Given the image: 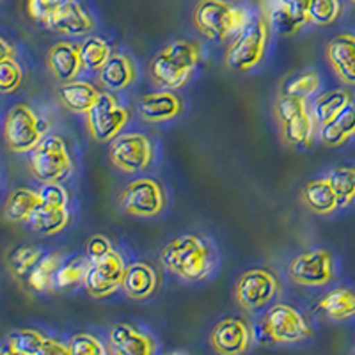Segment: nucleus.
<instances>
[{
	"instance_id": "1",
	"label": "nucleus",
	"mask_w": 355,
	"mask_h": 355,
	"mask_svg": "<svg viewBox=\"0 0 355 355\" xmlns=\"http://www.w3.org/2000/svg\"><path fill=\"white\" fill-rule=\"evenodd\" d=\"M160 263L171 274L187 283H199L210 277L217 265L215 247L202 236L187 233L171 240L160 252Z\"/></svg>"
},
{
	"instance_id": "2",
	"label": "nucleus",
	"mask_w": 355,
	"mask_h": 355,
	"mask_svg": "<svg viewBox=\"0 0 355 355\" xmlns=\"http://www.w3.org/2000/svg\"><path fill=\"white\" fill-rule=\"evenodd\" d=\"M201 61V49L194 41H174L153 57L150 75L155 84L166 91L182 89L190 80Z\"/></svg>"
},
{
	"instance_id": "3",
	"label": "nucleus",
	"mask_w": 355,
	"mask_h": 355,
	"mask_svg": "<svg viewBox=\"0 0 355 355\" xmlns=\"http://www.w3.org/2000/svg\"><path fill=\"white\" fill-rule=\"evenodd\" d=\"M192 18L199 33L214 41L236 37L249 24L245 9L236 8L226 0H199Z\"/></svg>"
},
{
	"instance_id": "4",
	"label": "nucleus",
	"mask_w": 355,
	"mask_h": 355,
	"mask_svg": "<svg viewBox=\"0 0 355 355\" xmlns=\"http://www.w3.org/2000/svg\"><path fill=\"white\" fill-rule=\"evenodd\" d=\"M274 110L286 144L302 146V148L315 144L320 125L311 112L307 100L281 94L275 100Z\"/></svg>"
},
{
	"instance_id": "5",
	"label": "nucleus",
	"mask_w": 355,
	"mask_h": 355,
	"mask_svg": "<svg viewBox=\"0 0 355 355\" xmlns=\"http://www.w3.org/2000/svg\"><path fill=\"white\" fill-rule=\"evenodd\" d=\"M270 28V24L263 15L249 20L245 28L227 46L226 64L240 73L254 69L265 57Z\"/></svg>"
},
{
	"instance_id": "6",
	"label": "nucleus",
	"mask_w": 355,
	"mask_h": 355,
	"mask_svg": "<svg viewBox=\"0 0 355 355\" xmlns=\"http://www.w3.org/2000/svg\"><path fill=\"white\" fill-rule=\"evenodd\" d=\"M50 123L37 116L33 107L17 103L8 110L4 119V141L12 153L34 151L44 139Z\"/></svg>"
},
{
	"instance_id": "7",
	"label": "nucleus",
	"mask_w": 355,
	"mask_h": 355,
	"mask_svg": "<svg viewBox=\"0 0 355 355\" xmlns=\"http://www.w3.org/2000/svg\"><path fill=\"white\" fill-rule=\"evenodd\" d=\"M28 169L37 182L61 183L73 171L68 144L59 135H49L41 141L28 158Z\"/></svg>"
},
{
	"instance_id": "8",
	"label": "nucleus",
	"mask_w": 355,
	"mask_h": 355,
	"mask_svg": "<svg viewBox=\"0 0 355 355\" xmlns=\"http://www.w3.org/2000/svg\"><path fill=\"white\" fill-rule=\"evenodd\" d=\"M281 291V283L274 270L256 266L243 272L234 286V300L243 311H258L274 302Z\"/></svg>"
},
{
	"instance_id": "9",
	"label": "nucleus",
	"mask_w": 355,
	"mask_h": 355,
	"mask_svg": "<svg viewBox=\"0 0 355 355\" xmlns=\"http://www.w3.org/2000/svg\"><path fill=\"white\" fill-rule=\"evenodd\" d=\"M263 327L270 341L281 345L300 343L313 336V327L307 316L290 304L283 302L274 304L266 311Z\"/></svg>"
},
{
	"instance_id": "10",
	"label": "nucleus",
	"mask_w": 355,
	"mask_h": 355,
	"mask_svg": "<svg viewBox=\"0 0 355 355\" xmlns=\"http://www.w3.org/2000/svg\"><path fill=\"white\" fill-rule=\"evenodd\" d=\"M126 123L128 110L109 91H101L93 109L85 114L87 132L96 142H112L117 135H121Z\"/></svg>"
},
{
	"instance_id": "11",
	"label": "nucleus",
	"mask_w": 355,
	"mask_h": 355,
	"mask_svg": "<svg viewBox=\"0 0 355 355\" xmlns=\"http://www.w3.org/2000/svg\"><path fill=\"white\" fill-rule=\"evenodd\" d=\"M109 158L112 166L126 174H137L151 166L155 146L144 133H121L110 142Z\"/></svg>"
},
{
	"instance_id": "12",
	"label": "nucleus",
	"mask_w": 355,
	"mask_h": 355,
	"mask_svg": "<svg viewBox=\"0 0 355 355\" xmlns=\"http://www.w3.org/2000/svg\"><path fill=\"white\" fill-rule=\"evenodd\" d=\"M123 211L133 217H157L167 205L166 190L153 178H137L123 189L121 198Z\"/></svg>"
},
{
	"instance_id": "13",
	"label": "nucleus",
	"mask_w": 355,
	"mask_h": 355,
	"mask_svg": "<svg viewBox=\"0 0 355 355\" xmlns=\"http://www.w3.org/2000/svg\"><path fill=\"white\" fill-rule=\"evenodd\" d=\"M334 272V258L325 249L306 250L290 263V277L300 286H327Z\"/></svg>"
},
{
	"instance_id": "14",
	"label": "nucleus",
	"mask_w": 355,
	"mask_h": 355,
	"mask_svg": "<svg viewBox=\"0 0 355 355\" xmlns=\"http://www.w3.org/2000/svg\"><path fill=\"white\" fill-rule=\"evenodd\" d=\"M126 266L128 265L125 263V258L117 250H112L109 256L91 265L85 279V291L93 299H107L114 295L123 286Z\"/></svg>"
},
{
	"instance_id": "15",
	"label": "nucleus",
	"mask_w": 355,
	"mask_h": 355,
	"mask_svg": "<svg viewBox=\"0 0 355 355\" xmlns=\"http://www.w3.org/2000/svg\"><path fill=\"white\" fill-rule=\"evenodd\" d=\"M311 0H261L263 17L283 36H291L309 21Z\"/></svg>"
},
{
	"instance_id": "16",
	"label": "nucleus",
	"mask_w": 355,
	"mask_h": 355,
	"mask_svg": "<svg viewBox=\"0 0 355 355\" xmlns=\"http://www.w3.org/2000/svg\"><path fill=\"white\" fill-rule=\"evenodd\" d=\"M254 341V332L243 318H224L210 334V345L218 355H243Z\"/></svg>"
},
{
	"instance_id": "17",
	"label": "nucleus",
	"mask_w": 355,
	"mask_h": 355,
	"mask_svg": "<svg viewBox=\"0 0 355 355\" xmlns=\"http://www.w3.org/2000/svg\"><path fill=\"white\" fill-rule=\"evenodd\" d=\"M46 27L57 34H64L71 37H82L94 28L93 17L89 15L87 9L82 8L77 0H64L59 9L53 12Z\"/></svg>"
},
{
	"instance_id": "18",
	"label": "nucleus",
	"mask_w": 355,
	"mask_h": 355,
	"mask_svg": "<svg viewBox=\"0 0 355 355\" xmlns=\"http://www.w3.org/2000/svg\"><path fill=\"white\" fill-rule=\"evenodd\" d=\"M183 112V100L174 91H155L144 94L137 103V114L146 123L171 121Z\"/></svg>"
},
{
	"instance_id": "19",
	"label": "nucleus",
	"mask_w": 355,
	"mask_h": 355,
	"mask_svg": "<svg viewBox=\"0 0 355 355\" xmlns=\"http://www.w3.org/2000/svg\"><path fill=\"white\" fill-rule=\"evenodd\" d=\"M325 55L336 77L348 87H355V34L343 33L332 37Z\"/></svg>"
},
{
	"instance_id": "20",
	"label": "nucleus",
	"mask_w": 355,
	"mask_h": 355,
	"mask_svg": "<svg viewBox=\"0 0 355 355\" xmlns=\"http://www.w3.org/2000/svg\"><path fill=\"white\" fill-rule=\"evenodd\" d=\"M110 352L114 355H153L157 343L150 334L130 323H117L109 332Z\"/></svg>"
},
{
	"instance_id": "21",
	"label": "nucleus",
	"mask_w": 355,
	"mask_h": 355,
	"mask_svg": "<svg viewBox=\"0 0 355 355\" xmlns=\"http://www.w3.org/2000/svg\"><path fill=\"white\" fill-rule=\"evenodd\" d=\"M46 66L52 71L53 77L61 84L73 82L84 69L82 64L80 44L69 43V41H59L49 50L46 55Z\"/></svg>"
},
{
	"instance_id": "22",
	"label": "nucleus",
	"mask_w": 355,
	"mask_h": 355,
	"mask_svg": "<svg viewBox=\"0 0 355 355\" xmlns=\"http://www.w3.org/2000/svg\"><path fill=\"white\" fill-rule=\"evenodd\" d=\"M101 87L109 93H119L125 91L137 78V68L128 55L123 53H112L107 64L98 71Z\"/></svg>"
},
{
	"instance_id": "23",
	"label": "nucleus",
	"mask_w": 355,
	"mask_h": 355,
	"mask_svg": "<svg viewBox=\"0 0 355 355\" xmlns=\"http://www.w3.org/2000/svg\"><path fill=\"white\" fill-rule=\"evenodd\" d=\"M123 291L133 300H146L158 288V275L150 263L135 261L126 266L123 279Z\"/></svg>"
},
{
	"instance_id": "24",
	"label": "nucleus",
	"mask_w": 355,
	"mask_h": 355,
	"mask_svg": "<svg viewBox=\"0 0 355 355\" xmlns=\"http://www.w3.org/2000/svg\"><path fill=\"white\" fill-rule=\"evenodd\" d=\"M101 91L91 82L73 80L68 84H61L57 89V98L68 110L75 114H87L100 98Z\"/></svg>"
},
{
	"instance_id": "25",
	"label": "nucleus",
	"mask_w": 355,
	"mask_h": 355,
	"mask_svg": "<svg viewBox=\"0 0 355 355\" xmlns=\"http://www.w3.org/2000/svg\"><path fill=\"white\" fill-rule=\"evenodd\" d=\"M316 311L332 322H347L355 316V290L348 286L332 288L316 302Z\"/></svg>"
},
{
	"instance_id": "26",
	"label": "nucleus",
	"mask_w": 355,
	"mask_h": 355,
	"mask_svg": "<svg viewBox=\"0 0 355 355\" xmlns=\"http://www.w3.org/2000/svg\"><path fill=\"white\" fill-rule=\"evenodd\" d=\"M300 199H302L307 210H311L313 214L329 215L332 211L339 210L338 196H336L327 178H318V180L307 182L304 185Z\"/></svg>"
},
{
	"instance_id": "27",
	"label": "nucleus",
	"mask_w": 355,
	"mask_h": 355,
	"mask_svg": "<svg viewBox=\"0 0 355 355\" xmlns=\"http://www.w3.org/2000/svg\"><path fill=\"white\" fill-rule=\"evenodd\" d=\"M355 135V100L341 114L320 126L318 139L327 148H339Z\"/></svg>"
},
{
	"instance_id": "28",
	"label": "nucleus",
	"mask_w": 355,
	"mask_h": 355,
	"mask_svg": "<svg viewBox=\"0 0 355 355\" xmlns=\"http://www.w3.org/2000/svg\"><path fill=\"white\" fill-rule=\"evenodd\" d=\"M41 205L43 199L37 190L15 189L4 202V218L12 224L28 222Z\"/></svg>"
},
{
	"instance_id": "29",
	"label": "nucleus",
	"mask_w": 355,
	"mask_h": 355,
	"mask_svg": "<svg viewBox=\"0 0 355 355\" xmlns=\"http://www.w3.org/2000/svg\"><path fill=\"white\" fill-rule=\"evenodd\" d=\"M355 100L354 93L350 89H332L327 93L320 94L313 105H311V112L315 116V119L318 121V125H325V123L332 121L338 114L343 112L352 101Z\"/></svg>"
},
{
	"instance_id": "30",
	"label": "nucleus",
	"mask_w": 355,
	"mask_h": 355,
	"mask_svg": "<svg viewBox=\"0 0 355 355\" xmlns=\"http://www.w3.org/2000/svg\"><path fill=\"white\" fill-rule=\"evenodd\" d=\"M62 266V254L61 252H49L41 258L27 277L28 286L33 288L37 293H52L57 290V272Z\"/></svg>"
},
{
	"instance_id": "31",
	"label": "nucleus",
	"mask_w": 355,
	"mask_h": 355,
	"mask_svg": "<svg viewBox=\"0 0 355 355\" xmlns=\"http://www.w3.org/2000/svg\"><path fill=\"white\" fill-rule=\"evenodd\" d=\"M28 224L33 226L43 236H52V234L61 233L69 224L68 206H50L41 205L34 215L31 217Z\"/></svg>"
},
{
	"instance_id": "32",
	"label": "nucleus",
	"mask_w": 355,
	"mask_h": 355,
	"mask_svg": "<svg viewBox=\"0 0 355 355\" xmlns=\"http://www.w3.org/2000/svg\"><path fill=\"white\" fill-rule=\"evenodd\" d=\"M43 258V250L31 243L12 247L6 254V265L15 277H28V274L36 268Z\"/></svg>"
},
{
	"instance_id": "33",
	"label": "nucleus",
	"mask_w": 355,
	"mask_h": 355,
	"mask_svg": "<svg viewBox=\"0 0 355 355\" xmlns=\"http://www.w3.org/2000/svg\"><path fill=\"white\" fill-rule=\"evenodd\" d=\"M91 265L93 261L85 254L62 263L61 270L57 272V290L68 291L78 286H85V279L91 270Z\"/></svg>"
},
{
	"instance_id": "34",
	"label": "nucleus",
	"mask_w": 355,
	"mask_h": 355,
	"mask_svg": "<svg viewBox=\"0 0 355 355\" xmlns=\"http://www.w3.org/2000/svg\"><path fill=\"white\" fill-rule=\"evenodd\" d=\"M325 178L338 196L339 208H347L355 201V166H338Z\"/></svg>"
},
{
	"instance_id": "35",
	"label": "nucleus",
	"mask_w": 355,
	"mask_h": 355,
	"mask_svg": "<svg viewBox=\"0 0 355 355\" xmlns=\"http://www.w3.org/2000/svg\"><path fill=\"white\" fill-rule=\"evenodd\" d=\"M82 64L87 71H100L112 57V46L103 37L91 36L80 44Z\"/></svg>"
},
{
	"instance_id": "36",
	"label": "nucleus",
	"mask_w": 355,
	"mask_h": 355,
	"mask_svg": "<svg viewBox=\"0 0 355 355\" xmlns=\"http://www.w3.org/2000/svg\"><path fill=\"white\" fill-rule=\"evenodd\" d=\"M46 336L34 329H17L8 336V348L18 355H40Z\"/></svg>"
},
{
	"instance_id": "37",
	"label": "nucleus",
	"mask_w": 355,
	"mask_h": 355,
	"mask_svg": "<svg viewBox=\"0 0 355 355\" xmlns=\"http://www.w3.org/2000/svg\"><path fill=\"white\" fill-rule=\"evenodd\" d=\"M320 85H322V78H320L318 73L306 71L293 77L291 80H288L286 85H284L283 94L300 98V100H307V98L313 96L318 91Z\"/></svg>"
},
{
	"instance_id": "38",
	"label": "nucleus",
	"mask_w": 355,
	"mask_h": 355,
	"mask_svg": "<svg viewBox=\"0 0 355 355\" xmlns=\"http://www.w3.org/2000/svg\"><path fill=\"white\" fill-rule=\"evenodd\" d=\"M343 11L339 0H311L309 21L318 27H329L334 24Z\"/></svg>"
},
{
	"instance_id": "39",
	"label": "nucleus",
	"mask_w": 355,
	"mask_h": 355,
	"mask_svg": "<svg viewBox=\"0 0 355 355\" xmlns=\"http://www.w3.org/2000/svg\"><path fill=\"white\" fill-rule=\"evenodd\" d=\"M69 355H109L107 347L100 339L87 332L75 334L69 339Z\"/></svg>"
},
{
	"instance_id": "40",
	"label": "nucleus",
	"mask_w": 355,
	"mask_h": 355,
	"mask_svg": "<svg viewBox=\"0 0 355 355\" xmlns=\"http://www.w3.org/2000/svg\"><path fill=\"white\" fill-rule=\"evenodd\" d=\"M24 84V69L17 59L0 61V91L4 94L15 93Z\"/></svg>"
},
{
	"instance_id": "41",
	"label": "nucleus",
	"mask_w": 355,
	"mask_h": 355,
	"mask_svg": "<svg viewBox=\"0 0 355 355\" xmlns=\"http://www.w3.org/2000/svg\"><path fill=\"white\" fill-rule=\"evenodd\" d=\"M62 2L64 0H27V11L31 18L46 25V21L50 20V17L59 9Z\"/></svg>"
},
{
	"instance_id": "42",
	"label": "nucleus",
	"mask_w": 355,
	"mask_h": 355,
	"mask_svg": "<svg viewBox=\"0 0 355 355\" xmlns=\"http://www.w3.org/2000/svg\"><path fill=\"white\" fill-rule=\"evenodd\" d=\"M43 199V205L50 206H68L69 192L61 185V183H43L37 190Z\"/></svg>"
},
{
	"instance_id": "43",
	"label": "nucleus",
	"mask_w": 355,
	"mask_h": 355,
	"mask_svg": "<svg viewBox=\"0 0 355 355\" xmlns=\"http://www.w3.org/2000/svg\"><path fill=\"white\" fill-rule=\"evenodd\" d=\"M114 249L112 242H110L109 239H107L105 234H94V236H91V239L87 240V243H85V256H87L91 261H100V259H103L105 256H109Z\"/></svg>"
},
{
	"instance_id": "44",
	"label": "nucleus",
	"mask_w": 355,
	"mask_h": 355,
	"mask_svg": "<svg viewBox=\"0 0 355 355\" xmlns=\"http://www.w3.org/2000/svg\"><path fill=\"white\" fill-rule=\"evenodd\" d=\"M40 355H69V345L53 338H46Z\"/></svg>"
},
{
	"instance_id": "45",
	"label": "nucleus",
	"mask_w": 355,
	"mask_h": 355,
	"mask_svg": "<svg viewBox=\"0 0 355 355\" xmlns=\"http://www.w3.org/2000/svg\"><path fill=\"white\" fill-rule=\"evenodd\" d=\"M9 59H17V49L6 37H2L0 40V61H9Z\"/></svg>"
},
{
	"instance_id": "46",
	"label": "nucleus",
	"mask_w": 355,
	"mask_h": 355,
	"mask_svg": "<svg viewBox=\"0 0 355 355\" xmlns=\"http://www.w3.org/2000/svg\"><path fill=\"white\" fill-rule=\"evenodd\" d=\"M166 355H192V354L187 350H173V352H167Z\"/></svg>"
},
{
	"instance_id": "47",
	"label": "nucleus",
	"mask_w": 355,
	"mask_h": 355,
	"mask_svg": "<svg viewBox=\"0 0 355 355\" xmlns=\"http://www.w3.org/2000/svg\"><path fill=\"white\" fill-rule=\"evenodd\" d=\"M2 355H18V354H15V352H12V350H9V348L6 347L4 350H2Z\"/></svg>"
},
{
	"instance_id": "48",
	"label": "nucleus",
	"mask_w": 355,
	"mask_h": 355,
	"mask_svg": "<svg viewBox=\"0 0 355 355\" xmlns=\"http://www.w3.org/2000/svg\"><path fill=\"white\" fill-rule=\"evenodd\" d=\"M352 2H355V0H352Z\"/></svg>"
}]
</instances>
